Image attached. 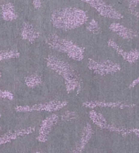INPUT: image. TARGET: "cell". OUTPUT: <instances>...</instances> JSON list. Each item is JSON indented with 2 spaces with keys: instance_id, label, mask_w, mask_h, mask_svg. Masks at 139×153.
<instances>
[{
  "instance_id": "1",
  "label": "cell",
  "mask_w": 139,
  "mask_h": 153,
  "mask_svg": "<svg viewBox=\"0 0 139 153\" xmlns=\"http://www.w3.org/2000/svg\"><path fill=\"white\" fill-rule=\"evenodd\" d=\"M51 21L54 27L67 31L83 25L88 21V16L82 9L65 7L55 9L52 12Z\"/></svg>"
},
{
  "instance_id": "2",
  "label": "cell",
  "mask_w": 139,
  "mask_h": 153,
  "mask_svg": "<svg viewBox=\"0 0 139 153\" xmlns=\"http://www.w3.org/2000/svg\"><path fill=\"white\" fill-rule=\"evenodd\" d=\"M46 64L50 69L63 77L66 91L69 94L71 92L79 93L80 91L82 88V79L71 64L51 55L47 57Z\"/></svg>"
},
{
  "instance_id": "3",
  "label": "cell",
  "mask_w": 139,
  "mask_h": 153,
  "mask_svg": "<svg viewBox=\"0 0 139 153\" xmlns=\"http://www.w3.org/2000/svg\"><path fill=\"white\" fill-rule=\"evenodd\" d=\"M45 42L50 48L66 54L70 58L74 60L80 61L84 57L85 49L83 47L69 39L61 38L55 33L47 36L45 39Z\"/></svg>"
},
{
  "instance_id": "4",
  "label": "cell",
  "mask_w": 139,
  "mask_h": 153,
  "mask_svg": "<svg viewBox=\"0 0 139 153\" xmlns=\"http://www.w3.org/2000/svg\"><path fill=\"white\" fill-rule=\"evenodd\" d=\"M68 102L65 100H51L48 102L44 103H35L32 105H24V106H17L15 110L19 112H42V111H47V112H54L58 111L60 109L63 108L64 107L67 105Z\"/></svg>"
},
{
  "instance_id": "5",
  "label": "cell",
  "mask_w": 139,
  "mask_h": 153,
  "mask_svg": "<svg viewBox=\"0 0 139 153\" xmlns=\"http://www.w3.org/2000/svg\"><path fill=\"white\" fill-rule=\"evenodd\" d=\"M88 66L90 70H92L95 74H99V75L113 74L119 70L120 68L119 65L110 60L97 61L92 59H89Z\"/></svg>"
},
{
  "instance_id": "6",
  "label": "cell",
  "mask_w": 139,
  "mask_h": 153,
  "mask_svg": "<svg viewBox=\"0 0 139 153\" xmlns=\"http://www.w3.org/2000/svg\"><path fill=\"white\" fill-rule=\"evenodd\" d=\"M59 120V116L57 114H53L48 116L42 121L40 127H39V135H38V141L40 143H45L47 142V137L49 135L57 121Z\"/></svg>"
},
{
  "instance_id": "7",
  "label": "cell",
  "mask_w": 139,
  "mask_h": 153,
  "mask_svg": "<svg viewBox=\"0 0 139 153\" xmlns=\"http://www.w3.org/2000/svg\"><path fill=\"white\" fill-rule=\"evenodd\" d=\"M35 130V127L30 126L26 128H21L17 130H8L6 132L1 134V127H0V145L6 144L8 143L15 140L19 137H23L32 134Z\"/></svg>"
},
{
  "instance_id": "8",
  "label": "cell",
  "mask_w": 139,
  "mask_h": 153,
  "mask_svg": "<svg viewBox=\"0 0 139 153\" xmlns=\"http://www.w3.org/2000/svg\"><path fill=\"white\" fill-rule=\"evenodd\" d=\"M86 3L91 5L92 7H94L101 15L108 18H113V19H119L122 17V16L119 13L116 9H114L111 6L108 5L107 3L102 1H96V0H85Z\"/></svg>"
},
{
  "instance_id": "9",
  "label": "cell",
  "mask_w": 139,
  "mask_h": 153,
  "mask_svg": "<svg viewBox=\"0 0 139 153\" xmlns=\"http://www.w3.org/2000/svg\"><path fill=\"white\" fill-rule=\"evenodd\" d=\"M92 135V126L87 124L84 128H83L81 136H80V140L78 141V143L75 145L74 148L72 150L71 153H83V149L85 148L86 145L89 143L90 140V138Z\"/></svg>"
},
{
  "instance_id": "10",
  "label": "cell",
  "mask_w": 139,
  "mask_h": 153,
  "mask_svg": "<svg viewBox=\"0 0 139 153\" xmlns=\"http://www.w3.org/2000/svg\"><path fill=\"white\" fill-rule=\"evenodd\" d=\"M21 37L23 40L33 42L39 37V33L30 22H25L22 26Z\"/></svg>"
},
{
  "instance_id": "11",
  "label": "cell",
  "mask_w": 139,
  "mask_h": 153,
  "mask_svg": "<svg viewBox=\"0 0 139 153\" xmlns=\"http://www.w3.org/2000/svg\"><path fill=\"white\" fill-rule=\"evenodd\" d=\"M1 13L4 21H15L18 18L17 13L15 11V7L11 2H7L1 5Z\"/></svg>"
},
{
  "instance_id": "12",
  "label": "cell",
  "mask_w": 139,
  "mask_h": 153,
  "mask_svg": "<svg viewBox=\"0 0 139 153\" xmlns=\"http://www.w3.org/2000/svg\"><path fill=\"white\" fill-rule=\"evenodd\" d=\"M83 105L89 108H93L97 107H111V108H124V104L120 103H112V102H105V101H98V100H92V101H87L83 103Z\"/></svg>"
},
{
  "instance_id": "13",
  "label": "cell",
  "mask_w": 139,
  "mask_h": 153,
  "mask_svg": "<svg viewBox=\"0 0 139 153\" xmlns=\"http://www.w3.org/2000/svg\"><path fill=\"white\" fill-rule=\"evenodd\" d=\"M108 45H109L110 47H113L119 55H121V56L124 57V59H125L126 60H128V61L133 62L137 58V53L136 51H133V52H125V51H124L121 50V49L119 48V47L116 44V42H114L111 41V40L108 42Z\"/></svg>"
},
{
  "instance_id": "14",
  "label": "cell",
  "mask_w": 139,
  "mask_h": 153,
  "mask_svg": "<svg viewBox=\"0 0 139 153\" xmlns=\"http://www.w3.org/2000/svg\"><path fill=\"white\" fill-rule=\"evenodd\" d=\"M110 30H113L114 32L117 33V34L120 35L123 38H133V36H135V33L132 31L130 29H127L125 27L122 26L120 25L119 24L114 23L110 25Z\"/></svg>"
},
{
  "instance_id": "15",
  "label": "cell",
  "mask_w": 139,
  "mask_h": 153,
  "mask_svg": "<svg viewBox=\"0 0 139 153\" xmlns=\"http://www.w3.org/2000/svg\"><path fill=\"white\" fill-rule=\"evenodd\" d=\"M25 82L28 87L34 88V87L41 85L42 82H43V79H42V76L40 75H39L38 74H34L26 76Z\"/></svg>"
},
{
  "instance_id": "16",
  "label": "cell",
  "mask_w": 139,
  "mask_h": 153,
  "mask_svg": "<svg viewBox=\"0 0 139 153\" xmlns=\"http://www.w3.org/2000/svg\"><path fill=\"white\" fill-rule=\"evenodd\" d=\"M20 56V53L15 50H0V61L16 59Z\"/></svg>"
},
{
  "instance_id": "17",
  "label": "cell",
  "mask_w": 139,
  "mask_h": 153,
  "mask_svg": "<svg viewBox=\"0 0 139 153\" xmlns=\"http://www.w3.org/2000/svg\"><path fill=\"white\" fill-rule=\"evenodd\" d=\"M78 114L77 112L74 111H65V112H63L59 119H61L63 121H73L77 119Z\"/></svg>"
},
{
  "instance_id": "18",
  "label": "cell",
  "mask_w": 139,
  "mask_h": 153,
  "mask_svg": "<svg viewBox=\"0 0 139 153\" xmlns=\"http://www.w3.org/2000/svg\"><path fill=\"white\" fill-rule=\"evenodd\" d=\"M87 30L89 31V32L92 33H95V34H98L100 33V26L97 21L95 20H92L90 21L87 26Z\"/></svg>"
},
{
  "instance_id": "19",
  "label": "cell",
  "mask_w": 139,
  "mask_h": 153,
  "mask_svg": "<svg viewBox=\"0 0 139 153\" xmlns=\"http://www.w3.org/2000/svg\"><path fill=\"white\" fill-rule=\"evenodd\" d=\"M14 95L12 92L8 91H1L0 90V100H13Z\"/></svg>"
},
{
  "instance_id": "20",
  "label": "cell",
  "mask_w": 139,
  "mask_h": 153,
  "mask_svg": "<svg viewBox=\"0 0 139 153\" xmlns=\"http://www.w3.org/2000/svg\"><path fill=\"white\" fill-rule=\"evenodd\" d=\"M33 5L36 9H39L42 7V3L39 0H35V1H33Z\"/></svg>"
},
{
  "instance_id": "21",
  "label": "cell",
  "mask_w": 139,
  "mask_h": 153,
  "mask_svg": "<svg viewBox=\"0 0 139 153\" xmlns=\"http://www.w3.org/2000/svg\"><path fill=\"white\" fill-rule=\"evenodd\" d=\"M2 77V74H1V72H0V78Z\"/></svg>"
},
{
  "instance_id": "22",
  "label": "cell",
  "mask_w": 139,
  "mask_h": 153,
  "mask_svg": "<svg viewBox=\"0 0 139 153\" xmlns=\"http://www.w3.org/2000/svg\"><path fill=\"white\" fill-rule=\"evenodd\" d=\"M136 14H137V16H139V13H136Z\"/></svg>"
},
{
  "instance_id": "23",
  "label": "cell",
  "mask_w": 139,
  "mask_h": 153,
  "mask_svg": "<svg viewBox=\"0 0 139 153\" xmlns=\"http://www.w3.org/2000/svg\"><path fill=\"white\" fill-rule=\"evenodd\" d=\"M1 117H2V115H1V114H0V118H1Z\"/></svg>"
}]
</instances>
